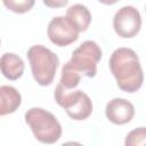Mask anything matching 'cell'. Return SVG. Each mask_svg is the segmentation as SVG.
I'll list each match as a JSON object with an SVG mask.
<instances>
[{
  "mask_svg": "<svg viewBox=\"0 0 146 146\" xmlns=\"http://www.w3.org/2000/svg\"><path fill=\"white\" fill-rule=\"evenodd\" d=\"M25 64L23 59L14 52H5L0 57V71L9 80H17L24 73Z\"/></svg>",
  "mask_w": 146,
  "mask_h": 146,
  "instance_id": "9c48e42d",
  "label": "cell"
},
{
  "mask_svg": "<svg viewBox=\"0 0 146 146\" xmlns=\"http://www.w3.org/2000/svg\"><path fill=\"white\" fill-rule=\"evenodd\" d=\"M66 17L75 25L79 32L86 31L91 22V14L82 3H74L70 6L66 10Z\"/></svg>",
  "mask_w": 146,
  "mask_h": 146,
  "instance_id": "8fae6325",
  "label": "cell"
},
{
  "mask_svg": "<svg viewBox=\"0 0 146 146\" xmlns=\"http://www.w3.org/2000/svg\"><path fill=\"white\" fill-rule=\"evenodd\" d=\"M146 140V129L144 127L136 128L131 130L125 139H124V146H145Z\"/></svg>",
  "mask_w": 146,
  "mask_h": 146,
  "instance_id": "4fadbf2b",
  "label": "cell"
},
{
  "mask_svg": "<svg viewBox=\"0 0 146 146\" xmlns=\"http://www.w3.org/2000/svg\"><path fill=\"white\" fill-rule=\"evenodd\" d=\"M80 80H81V75L76 71H74L68 63H65L62 68V76L58 84L62 86L64 89L72 90L79 84Z\"/></svg>",
  "mask_w": 146,
  "mask_h": 146,
  "instance_id": "7c38bea8",
  "label": "cell"
},
{
  "mask_svg": "<svg viewBox=\"0 0 146 146\" xmlns=\"http://www.w3.org/2000/svg\"><path fill=\"white\" fill-rule=\"evenodd\" d=\"M102 54L100 47L95 41L87 40L72 52L71 59L67 63L80 75L94 78L97 73V64L102 58Z\"/></svg>",
  "mask_w": 146,
  "mask_h": 146,
  "instance_id": "5b68a950",
  "label": "cell"
},
{
  "mask_svg": "<svg viewBox=\"0 0 146 146\" xmlns=\"http://www.w3.org/2000/svg\"><path fill=\"white\" fill-rule=\"evenodd\" d=\"M60 146H83V145L78 143V141H66V143H64Z\"/></svg>",
  "mask_w": 146,
  "mask_h": 146,
  "instance_id": "2e32d148",
  "label": "cell"
},
{
  "mask_svg": "<svg viewBox=\"0 0 146 146\" xmlns=\"http://www.w3.org/2000/svg\"><path fill=\"white\" fill-rule=\"evenodd\" d=\"M22 103L19 91L13 86H0V116L14 113Z\"/></svg>",
  "mask_w": 146,
  "mask_h": 146,
  "instance_id": "30bf717a",
  "label": "cell"
},
{
  "mask_svg": "<svg viewBox=\"0 0 146 146\" xmlns=\"http://www.w3.org/2000/svg\"><path fill=\"white\" fill-rule=\"evenodd\" d=\"M0 42H1V41H0Z\"/></svg>",
  "mask_w": 146,
  "mask_h": 146,
  "instance_id": "e0dca14e",
  "label": "cell"
},
{
  "mask_svg": "<svg viewBox=\"0 0 146 146\" xmlns=\"http://www.w3.org/2000/svg\"><path fill=\"white\" fill-rule=\"evenodd\" d=\"M113 27L121 38L135 36L141 27L140 13L133 6H123L114 15Z\"/></svg>",
  "mask_w": 146,
  "mask_h": 146,
  "instance_id": "8992f818",
  "label": "cell"
},
{
  "mask_svg": "<svg viewBox=\"0 0 146 146\" xmlns=\"http://www.w3.org/2000/svg\"><path fill=\"white\" fill-rule=\"evenodd\" d=\"M25 122L34 137L43 144H54L62 136V125L55 115L41 107H31L25 113Z\"/></svg>",
  "mask_w": 146,
  "mask_h": 146,
  "instance_id": "7a4b0ae2",
  "label": "cell"
},
{
  "mask_svg": "<svg viewBox=\"0 0 146 146\" xmlns=\"http://www.w3.org/2000/svg\"><path fill=\"white\" fill-rule=\"evenodd\" d=\"M110 68L119 88L125 92H136L143 84L144 74L139 57L131 48L120 47L110 57Z\"/></svg>",
  "mask_w": 146,
  "mask_h": 146,
  "instance_id": "6da1fadb",
  "label": "cell"
},
{
  "mask_svg": "<svg viewBox=\"0 0 146 146\" xmlns=\"http://www.w3.org/2000/svg\"><path fill=\"white\" fill-rule=\"evenodd\" d=\"M55 100L66 111L71 119L76 121L86 120L92 112L91 99L82 90H67L57 84Z\"/></svg>",
  "mask_w": 146,
  "mask_h": 146,
  "instance_id": "277c9868",
  "label": "cell"
},
{
  "mask_svg": "<svg viewBox=\"0 0 146 146\" xmlns=\"http://www.w3.org/2000/svg\"><path fill=\"white\" fill-rule=\"evenodd\" d=\"M43 3L46 6H50V7H57V6H65L67 5V0H64V1H59V2H50V1H43Z\"/></svg>",
  "mask_w": 146,
  "mask_h": 146,
  "instance_id": "9a60e30c",
  "label": "cell"
},
{
  "mask_svg": "<svg viewBox=\"0 0 146 146\" xmlns=\"http://www.w3.org/2000/svg\"><path fill=\"white\" fill-rule=\"evenodd\" d=\"M79 33V30L66 16H56L51 18L47 29L49 40L58 47H65L73 43L78 40Z\"/></svg>",
  "mask_w": 146,
  "mask_h": 146,
  "instance_id": "52a82bcc",
  "label": "cell"
},
{
  "mask_svg": "<svg viewBox=\"0 0 146 146\" xmlns=\"http://www.w3.org/2000/svg\"><path fill=\"white\" fill-rule=\"evenodd\" d=\"M106 117L114 124H124L131 121L135 115L132 103L124 98H113L106 104Z\"/></svg>",
  "mask_w": 146,
  "mask_h": 146,
  "instance_id": "ba28073f",
  "label": "cell"
},
{
  "mask_svg": "<svg viewBox=\"0 0 146 146\" xmlns=\"http://www.w3.org/2000/svg\"><path fill=\"white\" fill-rule=\"evenodd\" d=\"M3 5L14 13L23 14L34 6V0H3Z\"/></svg>",
  "mask_w": 146,
  "mask_h": 146,
  "instance_id": "5bb4252c",
  "label": "cell"
},
{
  "mask_svg": "<svg viewBox=\"0 0 146 146\" xmlns=\"http://www.w3.org/2000/svg\"><path fill=\"white\" fill-rule=\"evenodd\" d=\"M26 56L29 58L34 80L40 86L51 84L59 65L58 56L42 44H34L30 47Z\"/></svg>",
  "mask_w": 146,
  "mask_h": 146,
  "instance_id": "3957f363",
  "label": "cell"
}]
</instances>
